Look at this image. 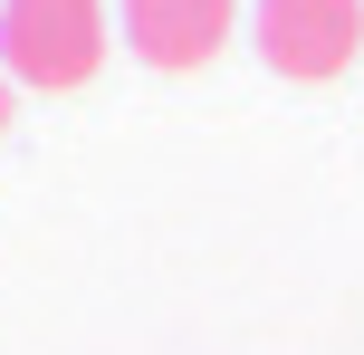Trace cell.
<instances>
[{"instance_id": "1", "label": "cell", "mask_w": 364, "mask_h": 355, "mask_svg": "<svg viewBox=\"0 0 364 355\" xmlns=\"http://www.w3.org/2000/svg\"><path fill=\"white\" fill-rule=\"evenodd\" d=\"M106 68V0H0V77L87 87Z\"/></svg>"}, {"instance_id": "2", "label": "cell", "mask_w": 364, "mask_h": 355, "mask_svg": "<svg viewBox=\"0 0 364 355\" xmlns=\"http://www.w3.org/2000/svg\"><path fill=\"white\" fill-rule=\"evenodd\" d=\"M250 29H259V58L278 77L316 87V77H336L364 48V0H259Z\"/></svg>"}, {"instance_id": "3", "label": "cell", "mask_w": 364, "mask_h": 355, "mask_svg": "<svg viewBox=\"0 0 364 355\" xmlns=\"http://www.w3.org/2000/svg\"><path fill=\"white\" fill-rule=\"evenodd\" d=\"M240 0H125V38L144 68H211Z\"/></svg>"}, {"instance_id": "4", "label": "cell", "mask_w": 364, "mask_h": 355, "mask_svg": "<svg viewBox=\"0 0 364 355\" xmlns=\"http://www.w3.org/2000/svg\"><path fill=\"white\" fill-rule=\"evenodd\" d=\"M0 125H10V77H0Z\"/></svg>"}]
</instances>
